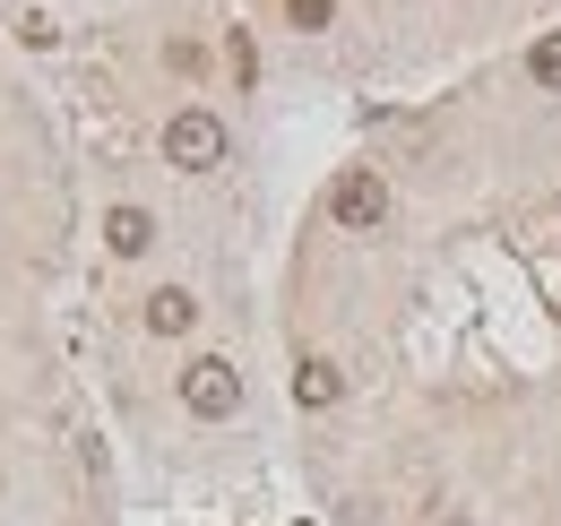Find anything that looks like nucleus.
Returning <instances> with one entry per match:
<instances>
[{
    "instance_id": "nucleus-1",
    "label": "nucleus",
    "mask_w": 561,
    "mask_h": 526,
    "mask_svg": "<svg viewBox=\"0 0 561 526\" xmlns=\"http://www.w3.org/2000/svg\"><path fill=\"white\" fill-rule=\"evenodd\" d=\"M225 147H233V138H225L216 113H173V122H164V164H182V173H216Z\"/></svg>"
},
{
    "instance_id": "nucleus-2",
    "label": "nucleus",
    "mask_w": 561,
    "mask_h": 526,
    "mask_svg": "<svg viewBox=\"0 0 561 526\" xmlns=\"http://www.w3.org/2000/svg\"><path fill=\"white\" fill-rule=\"evenodd\" d=\"M329 216H337L346 233H380V225H389V182H380L371 164L337 173V182H329Z\"/></svg>"
},
{
    "instance_id": "nucleus-3",
    "label": "nucleus",
    "mask_w": 561,
    "mask_h": 526,
    "mask_svg": "<svg viewBox=\"0 0 561 526\" xmlns=\"http://www.w3.org/2000/svg\"><path fill=\"white\" fill-rule=\"evenodd\" d=\"M182 405H191V414H208V423H225V414L242 405V371H233L225 354H199V363L182 371Z\"/></svg>"
},
{
    "instance_id": "nucleus-4",
    "label": "nucleus",
    "mask_w": 561,
    "mask_h": 526,
    "mask_svg": "<svg viewBox=\"0 0 561 526\" xmlns=\"http://www.w3.org/2000/svg\"><path fill=\"white\" fill-rule=\"evenodd\" d=\"M337 397H346V371H337V363H320V354L294 363V405H302V414H320V405H337Z\"/></svg>"
},
{
    "instance_id": "nucleus-5",
    "label": "nucleus",
    "mask_w": 561,
    "mask_h": 526,
    "mask_svg": "<svg viewBox=\"0 0 561 526\" xmlns=\"http://www.w3.org/2000/svg\"><path fill=\"white\" fill-rule=\"evenodd\" d=\"M147 329L156 336H191L199 329V302H191L182 285H156V294H147Z\"/></svg>"
},
{
    "instance_id": "nucleus-6",
    "label": "nucleus",
    "mask_w": 561,
    "mask_h": 526,
    "mask_svg": "<svg viewBox=\"0 0 561 526\" xmlns=\"http://www.w3.org/2000/svg\"><path fill=\"white\" fill-rule=\"evenodd\" d=\"M104 242H113V260H139L147 242H156V216L147 207H113L104 216Z\"/></svg>"
},
{
    "instance_id": "nucleus-7",
    "label": "nucleus",
    "mask_w": 561,
    "mask_h": 526,
    "mask_svg": "<svg viewBox=\"0 0 561 526\" xmlns=\"http://www.w3.org/2000/svg\"><path fill=\"white\" fill-rule=\"evenodd\" d=\"M527 69H536V87H553V95H561V35H545V44L527 53Z\"/></svg>"
},
{
    "instance_id": "nucleus-8",
    "label": "nucleus",
    "mask_w": 561,
    "mask_h": 526,
    "mask_svg": "<svg viewBox=\"0 0 561 526\" xmlns=\"http://www.w3.org/2000/svg\"><path fill=\"white\" fill-rule=\"evenodd\" d=\"M285 18H294V26H302V35H320V26H329V18H337V0H285Z\"/></svg>"
},
{
    "instance_id": "nucleus-9",
    "label": "nucleus",
    "mask_w": 561,
    "mask_h": 526,
    "mask_svg": "<svg viewBox=\"0 0 561 526\" xmlns=\"http://www.w3.org/2000/svg\"><path fill=\"white\" fill-rule=\"evenodd\" d=\"M225 61H233V78H242V87L260 78V53H251V35H233V44H225Z\"/></svg>"
},
{
    "instance_id": "nucleus-10",
    "label": "nucleus",
    "mask_w": 561,
    "mask_h": 526,
    "mask_svg": "<svg viewBox=\"0 0 561 526\" xmlns=\"http://www.w3.org/2000/svg\"><path fill=\"white\" fill-rule=\"evenodd\" d=\"M440 526H467V518H440Z\"/></svg>"
}]
</instances>
